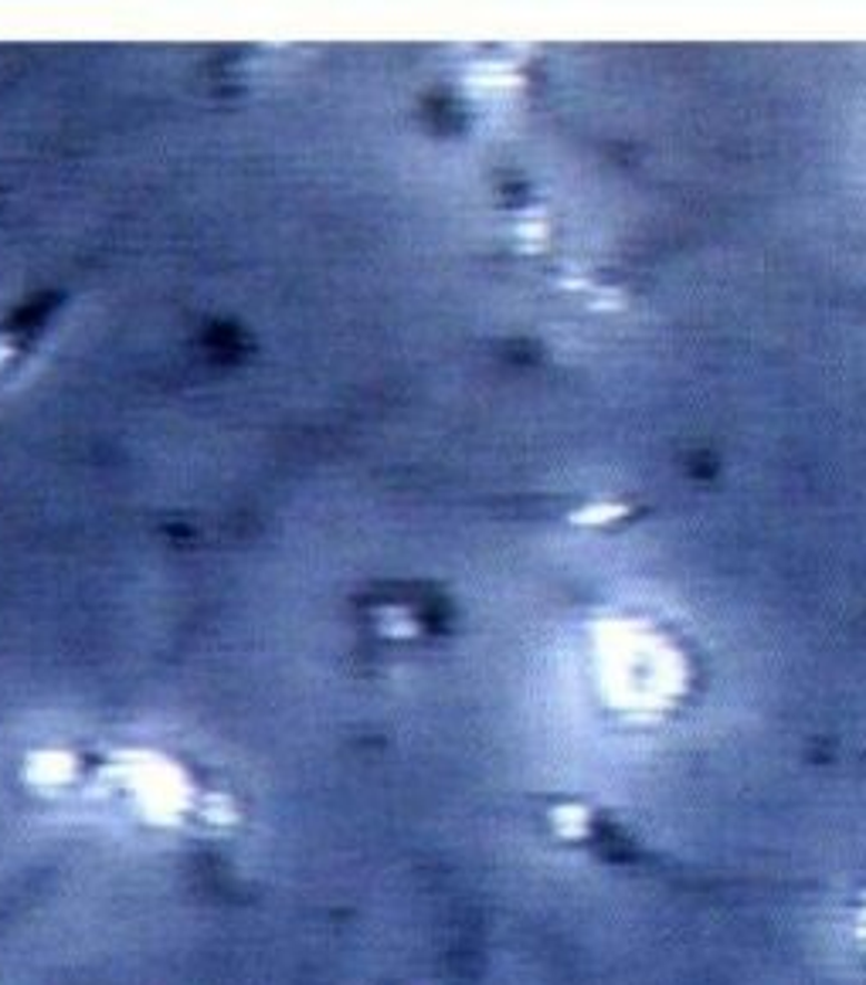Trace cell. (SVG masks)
Returning a JSON list of instances; mask_svg holds the SVG:
<instances>
[{
	"label": "cell",
	"mask_w": 866,
	"mask_h": 985,
	"mask_svg": "<svg viewBox=\"0 0 866 985\" xmlns=\"http://www.w3.org/2000/svg\"><path fill=\"white\" fill-rule=\"evenodd\" d=\"M99 792L119 806L129 826L147 833L215 843L242 829V806L228 788L160 751L116 755L102 771Z\"/></svg>",
	"instance_id": "1"
}]
</instances>
